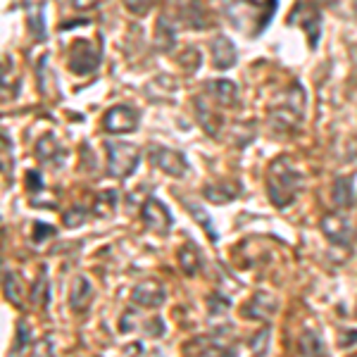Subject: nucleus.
<instances>
[{
	"label": "nucleus",
	"mask_w": 357,
	"mask_h": 357,
	"mask_svg": "<svg viewBox=\"0 0 357 357\" xmlns=\"http://www.w3.org/2000/svg\"><path fill=\"white\" fill-rule=\"evenodd\" d=\"M298 91H301V86H291V89L286 91V96H284V102L276 107V122H274L276 129H281V131L296 129V124L303 119V102H298V105H296V93H298Z\"/></svg>",
	"instance_id": "obj_9"
},
{
	"label": "nucleus",
	"mask_w": 357,
	"mask_h": 357,
	"mask_svg": "<svg viewBox=\"0 0 357 357\" xmlns=\"http://www.w3.org/2000/svg\"><path fill=\"white\" fill-rule=\"evenodd\" d=\"M91 301H93V286L86 276H77L72 284V293H69V305L74 312H84Z\"/></svg>",
	"instance_id": "obj_14"
},
{
	"label": "nucleus",
	"mask_w": 357,
	"mask_h": 357,
	"mask_svg": "<svg viewBox=\"0 0 357 357\" xmlns=\"http://www.w3.org/2000/svg\"><path fill=\"white\" fill-rule=\"evenodd\" d=\"M55 234H57V229L50 227V224H43V222L33 224V243H43L45 238H53Z\"/></svg>",
	"instance_id": "obj_27"
},
{
	"label": "nucleus",
	"mask_w": 357,
	"mask_h": 357,
	"mask_svg": "<svg viewBox=\"0 0 357 357\" xmlns=\"http://www.w3.org/2000/svg\"><path fill=\"white\" fill-rule=\"evenodd\" d=\"M298 348H301V355L303 357H321L326 355L324 350V341L317 331H303V336L298 338Z\"/></svg>",
	"instance_id": "obj_17"
},
{
	"label": "nucleus",
	"mask_w": 357,
	"mask_h": 357,
	"mask_svg": "<svg viewBox=\"0 0 357 357\" xmlns=\"http://www.w3.org/2000/svg\"><path fill=\"white\" fill-rule=\"evenodd\" d=\"M100 48L91 41H77L69 48V69L79 77L93 74L98 65H100Z\"/></svg>",
	"instance_id": "obj_4"
},
{
	"label": "nucleus",
	"mask_w": 357,
	"mask_h": 357,
	"mask_svg": "<svg viewBox=\"0 0 357 357\" xmlns=\"http://www.w3.org/2000/svg\"><path fill=\"white\" fill-rule=\"evenodd\" d=\"M321 357H329V355H321Z\"/></svg>",
	"instance_id": "obj_32"
},
{
	"label": "nucleus",
	"mask_w": 357,
	"mask_h": 357,
	"mask_svg": "<svg viewBox=\"0 0 357 357\" xmlns=\"http://www.w3.org/2000/svg\"><path fill=\"white\" fill-rule=\"evenodd\" d=\"M207 91H210V93L215 96L222 105H229V107L236 105V98H238V89H236V84L227 82V79H222V82H207Z\"/></svg>",
	"instance_id": "obj_18"
},
{
	"label": "nucleus",
	"mask_w": 357,
	"mask_h": 357,
	"mask_svg": "<svg viewBox=\"0 0 357 357\" xmlns=\"http://www.w3.org/2000/svg\"><path fill=\"white\" fill-rule=\"evenodd\" d=\"M291 24H298L303 29L305 33H307V41L312 48H317V43H319V33H321V15H319V8H317L314 3H301L296 10L291 13L289 17Z\"/></svg>",
	"instance_id": "obj_5"
},
{
	"label": "nucleus",
	"mask_w": 357,
	"mask_h": 357,
	"mask_svg": "<svg viewBox=\"0 0 357 357\" xmlns=\"http://www.w3.org/2000/svg\"><path fill=\"white\" fill-rule=\"evenodd\" d=\"M131 301H134L136 305H141V307H160V305L167 301V291L160 281L146 279V281H141V284L134 286V291H131Z\"/></svg>",
	"instance_id": "obj_12"
},
{
	"label": "nucleus",
	"mask_w": 357,
	"mask_h": 357,
	"mask_svg": "<svg viewBox=\"0 0 357 357\" xmlns=\"http://www.w3.org/2000/svg\"><path fill=\"white\" fill-rule=\"evenodd\" d=\"M238 195H241V183L236 186V183L222 181V183H210V186L205 188V198L215 205H227L238 198Z\"/></svg>",
	"instance_id": "obj_15"
},
{
	"label": "nucleus",
	"mask_w": 357,
	"mask_h": 357,
	"mask_svg": "<svg viewBox=\"0 0 357 357\" xmlns=\"http://www.w3.org/2000/svg\"><path fill=\"white\" fill-rule=\"evenodd\" d=\"M91 217V210L89 207H72V210H67L65 212V217H62V222H65V227L67 229H77V227H82V224H86V220Z\"/></svg>",
	"instance_id": "obj_23"
},
{
	"label": "nucleus",
	"mask_w": 357,
	"mask_h": 357,
	"mask_svg": "<svg viewBox=\"0 0 357 357\" xmlns=\"http://www.w3.org/2000/svg\"><path fill=\"white\" fill-rule=\"evenodd\" d=\"M38 158L43 162H50V165H57V160L62 158V148L60 143L55 141V136H43L38 141Z\"/></svg>",
	"instance_id": "obj_21"
},
{
	"label": "nucleus",
	"mask_w": 357,
	"mask_h": 357,
	"mask_svg": "<svg viewBox=\"0 0 357 357\" xmlns=\"http://www.w3.org/2000/svg\"><path fill=\"white\" fill-rule=\"evenodd\" d=\"M301 186H303L301 172H298L286 158H279L276 162L269 165L267 195L276 210H286L289 205L296 203L298 193H301Z\"/></svg>",
	"instance_id": "obj_2"
},
{
	"label": "nucleus",
	"mask_w": 357,
	"mask_h": 357,
	"mask_svg": "<svg viewBox=\"0 0 357 357\" xmlns=\"http://www.w3.org/2000/svg\"><path fill=\"white\" fill-rule=\"evenodd\" d=\"M100 3H102V0H74V8H79V10H93Z\"/></svg>",
	"instance_id": "obj_31"
},
{
	"label": "nucleus",
	"mask_w": 357,
	"mask_h": 357,
	"mask_svg": "<svg viewBox=\"0 0 357 357\" xmlns=\"http://www.w3.org/2000/svg\"><path fill=\"white\" fill-rule=\"evenodd\" d=\"M183 355L186 357H236V350L224 345L217 336H195L183 345Z\"/></svg>",
	"instance_id": "obj_7"
},
{
	"label": "nucleus",
	"mask_w": 357,
	"mask_h": 357,
	"mask_svg": "<svg viewBox=\"0 0 357 357\" xmlns=\"http://www.w3.org/2000/svg\"><path fill=\"white\" fill-rule=\"evenodd\" d=\"M178 264L188 276H195L200 269V252L193 243H186L183 248H178Z\"/></svg>",
	"instance_id": "obj_19"
},
{
	"label": "nucleus",
	"mask_w": 357,
	"mask_h": 357,
	"mask_svg": "<svg viewBox=\"0 0 357 357\" xmlns=\"http://www.w3.org/2000/svg\"><path fill=\"white\" fill-rule=\"evenodd\" d=\"M224 13L245 36H260L276 13V0H227Z\"/></svg>",
	"instance_id": "obj_1"
},
{
	"label": "nucleus",
	"mask_w": 357,
	"mask_h": 357,
	"mask_svg": "<svg viewBox=\"0 0 357 357\" xmlns=\"http://www.w3.org/2000/svg\"><path fill=\"white\" fill-rule=\"evenodd\" d=\"M141 220H143V227H146L148 231H155L160 236H165L172 229V224H174L172 212L167 210V205L160 203L158 198H148L146 203H143Z\"/></svg>",
	"instance_id": "obj_6"
},
{
	"label": "nucleus",
	"mask_w": 357,
	"mask_h": 357,
	"mask_svg": "<svg viewBox=\"0 0 357 357\" xmlns=\"http://www.w3.org/2000/svg\"><path fill=\"white\" fill-rule=\"evenodd\" d=\"M29 341H31V329H26V321L22 319L17 324V341H15V348H13V357H17L22 353V348H26Z\"/></svg>",
	"instance_id": "obj_26"
},
{
	"label": "nucleus",
	"mask_w": 357,
	"mask_h": 357,
	"mask_svg": "<svg viewBox=\"0 0 357 357\" xmlns=\"http://www.w3.org/2000/svg\"><path fill=\"white\" fill-rule=\"evenodd\" d=\"M321 231H324L326 238L331 241L333 245H341V248H348L353 243V224L348 222V217L343 215H326L321 220Z\"/></svg>",
	"instance_id": "obj_10"
},
{
	"label": "nucleus",
	"mask_w": 357,
	"mask_h": 357,
	"mask_svg": "<svg viewBox=\"0 0 357 357\" xmlns=\"http://www.w3.org/2000/svg\"><path fill=\"white\" fill-rule=\"evenodd\" d=\"M31 303L36 305V307H41V310H45L50 305V284H48V279H45V274L38 276L36 284H33Z\"/></svg>",
	"instance_id": "obj_22"
},
{
	"label": "nucleus",
	"mask_w": 357,
	"mask_h": 357,
	"mask_svg": "<svg viewBox=\"0 0 357 357\" xmlns=\"http://www.w3.org/2000/svg\"><path fill=\"white\" fill-rule=\"evenodd\" d=\"M3 291H5V301L10 305H15V307H22V284L20 279H17L15 272H10V269H5L3 274Z\"/></svg>",
	"instance_id": "obj_20"
},
{
	"label": "nucleus",
	"mask_w": 357,
	"mask_h": 357,
	"mask_svg": "<svg viewBox=\"0 0 357 357\" xmlns=\"http://www.w3.org/2000/svg\"><path fill=\"white\" fill-rule=\"evenodd\" d=\"M172 43H174V31H172V26L167 24V20H160L158 22V48L169 50Z\"/></svg>",
	"instance_id": "obj_25"
},
{
	"label": "nucleus",
	"mask_w": 357,
	"mask_h": 357,
	"mask_svg": "<svg viewBox=\"0 0 357 357\" xmlns=\"http://www.w3.org/2000/svg\"><path fill=\"white\" fill-rule=\"evenodd\" d=\"M107 134H131L138 129V112L131 105H114L102 119Z\"/></svg>",
	"instance_id": "obj_8"
},
{
	"label": "nucleus",
	"mask_w": 357,
	"mask_h": 357,
	"mask_svg": "<svg viewBox=\"0 0 357 357\" xmlns=\"http://www.w3.org/2000/svg\"><path fill=\"white\" fill-rule=\"evenodd\" d=\"M29 26H31V33L36 38H43L45 31H43V15L38 8H33L31 13H29Z\"/></svg>",
	"instance_id": "obj_28"
},
{
	"label": "nucleus",
	"mask_w": 357,
	"mask_h": 357,
	"mask_svg": "<svg viewBox=\"0 0 357 357\" xmlns=\"http://www.w3.org/2000/svg\"><path fill=\"white\" fill-rule=\"evenodd\" d=\"M357 343V331H350V329H343L341 331V341H338V345L341 348H348V345Z\"/></svg>",
	"instance_id": "obj_30"
},
{
	"label": "nucleus",
	"mask_w": 357,
	"mask_h": 357,
	"mask_svg": "<svg viewBox=\"0 0 357 357\" xmlns=\"http://www.w3.org/2000/svg\"><path fill=\"white\" fill-rule=\"evenodd\" d=\"M333 203L341 210H348V207L355 205V188L348 176H341L333 181Z\"/></svg>",
	"instance_id": "obj_16"
},
{
	"label": "nucleus",
	"mask_w": 357,
	"mask_h": 357,
	"mask_svg": "<svg viewBox=\"0 0 357 357\" xmlns=\"http://www.w3.org/2000/svg\"><path fill=\"white\" fill-rule=\"evenodd\" d=\"M236 57H238V50L231 43V38L227 36H217L212 41V62H215L217 69H229L236 65Z\"/></svg>",
	"instance_id": "obj_13"
},
{
	"label": "nucleus",
	"mask_w": 357,
	"mask_h": 357,
	"mask_svg": "<svg viewBox=\"0 0 357 357\" xmlns=\"http://www.w3.org/2000/svg\"><path fill=\"white\" fill-rule=\"evenodd\" d=\"M353 357H357V355H353Z\"/></svg>",
	"instance_id": "obj_33"
},
{
	"label": "nucleus",
	"mask_w": 357,
	"mask_h": 357,
	"mask_svg": "<svg viewBox=\"0 0 357 357\" xmlns=\"http://www.w3.org/2000/svg\"><path fill=\"white\" fill-rule=\"evenodd\" d=\"M151 160L158 169H162L169 176H183L188 172V162L181 153L172 151V148H160L155 146L151 151Z\"/></svg>",
	"instance_id": "obj_11"
},
{
	"label": "nucleus",
	"mask_w": 357,
	"mask_h": 357,
	"mask_svg": "<svg viewBox=\"0 0 357 357\" xmlns=\"http://www.w3.org/2000/svg\"><path fill=\"white\" fill-rule=\"evenodd\" d=\"M186 205H188V210L193 212L195 222L203 224V227H205V231H207V236H210L212 243H217V231H215V227H212V222H210V217H207V212H205V210H200V207H198V205H193V203H186Z\"/></svg>",
	"instance_id": "obj_24"
},
{
	"label": "nucleus",
	"mask_w": 357,
	"mask_h": 357,
	"mask_svg": "<svg viewBox=\"0 0 357 357\" xmlns=\"http://www.w3.org/2000/svg\"><path fill=\"white\" fill-rule=\"evenodd\" d=\"M107 174L112 178H126L136 172L138 162H141V151L131 143L122 141H107Z\"/></svg>",
	"instance_id": "obj_3"
},
{
	"label": "nucleus",
	"mask_w": 357,
	"mask_h": 357,
	"mask_svg": "<svg viewBox=\"0 0 357 357\" xmlns=\"http://www.w3.org/2000/svg\"><path fill=\"white\" fill-rule=\"evenodd\" d=\"M26 188H29V191H33V193H38V191H41V188H43L41 174H38L36 169L26 172Z\"/></svg>",
	"instance_id": "obj_29"
}]
</instances>
